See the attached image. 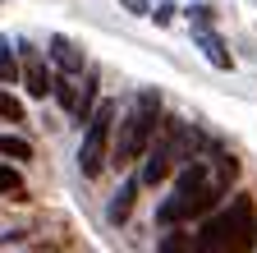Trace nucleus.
<instances>
[{"label": "nucleus", "mask_w": 257, "mask_h": 253, "mask_svg": "<svg viewBox=\"0 0 257 253\" xmlns=\"http://www.w3.org/2000/svg\"><path fill=\"white\" fill-rule=\"evenodd\" d=\"M216 198H220V184L211 180L207 161H184V171L175 180V194L156 207V221L161 226H179L188 216H207L216 207Z\"/></svg>", "instance_id": "obj_1"}, {"label": "nucleus", "mask_w": 257, "mask_h": 253, "mask_svg": "<svg viewBox=\"0 0 257 253\" xmlns=\"http://www.w3.org/2000/svg\"><path fill=\"white\" fill-rule=\"evenodd\" d=\"M156 115H161V97H156V92H143L138 106L128 111V115L115 124V134H110V161H115V166L143 161V152H147L152 138H156Z\"/></svg>", "instance_id": "obj_2"}, {"label": "nucleus", "mask_w": 257, "mask_h": 253, "mask_svg": "<svg viewBox=\"0 0 257 253\" xmlns=\"http://www.w3.org/2000/svg\"><path fill=\"white\" fill-rule=\"evenodd\" d=\"M115 115H119V106H115V102H101V106H92V115L83 120V124H87V134H83V147H78V171H83L87 180H96V175H101L106 156H110Z\"/></svg>", "instance_id": "obj_3"}, {"label": "nucleus", "mask_w": 257, "mask_h": 253, "mask_svg": "<svg viewBox=\"0 0 257 253\" xmlns=\"http://www.w3.org/2000/svg\"><path fill=\"white\" fill-rule=\"evenodd\" d=\"M220 226H225V253H248L257 244V207H252V198L239 194L220 212Z\"/></svg>", "instance_id": "obj_4"}, {"label": "nucleus", "mask_w": 257, "mask_h": 253, "mask_svg": "<svg viewBox=\"0 0 257 253\" xmlns=\"http://www.w3.org/2000/svg\"><path fill=\"white\" fill-rule=\"evenodd\" d=\"M19 78L28 83V97H46V92H51V74H46L42 55L32 51V46H23V65H19Z\"/></svg>", "instance_id": "obj_5"}, {"label": "nucleus", "mask_w": 257, "mask_h": 253, "mask_svg": "<svg viewBox=\"0 0 257 253\" xmlns=\"http://www.w3.org/2000/svg\"><path fill=\"white\" fill-rule=\"evenodd\" d=\"M188 253H225V226H220V212L202 221V230L193 235V248Z\"/></svg>", "instance_id": "obj_6"}, {"label": "nucleus", "mask_w": 257, "mask_h": 253, "mask_svg": "<svg viewBox=\"0 0 257 253\" xmlns=\"http://www.w3.org/2000/svg\"><path fill=\"white\" fill-rule=\"evenodd\" d=\"M51 60L60 65V74H64V78L83 69V51H78V46H74L69 37H51Z\"/></svg>", "instance_id": "obj_7"}, {"label": "nucleus", "mask_w": 257, "mask_h": 253, "mask_svg": "<svg viewBox=\"0 0 257 253\" xmlns=\"http://www.w3.org/2000/svg\"><path fill=\"white\" fill-rule=\"evenodd\" d=\"M198 46L207 51V60L216 69H234V60H230V51H225V42L216 37V33H207V28H198Z\"/></svg>", "instance_id": "obj_8"}, {"label": "nucleus", "mask_w": 257, "mask_h": 253, "mask_svg": "<svg viewBox=\"0 0 257 253\" xmlns=\"http://www.w3.org/2000/svg\"><path fill=\"white\" fill-rule=\"evenodd\" d=\"M134 198H138V180H128L124 189H119V194L110 198V221H115V226H119V221H128V212H134Z\"/></svg>", "instance_id": "obj_9"}, {"label": "nucleus", "mask_w": 257, "mask_h": 253, "mask_svg": "<svg viewBox=\"0 0 257 253\" xmlns=\"http://www.w3.org/2000/svg\"><path fill=\"white\" fill-rule=\"evenodd\" d=\"M0 156H10V161H32V143L14 138V134H0Z\"/></svg>", "instance_id": "obj_10"}, {"label": "nucleus", "mask_w": 257, "mask_h": 253, "mask_svg": "<svg viewBox=\"0 0 257 253\" xmlns=\"http://www.w3.org/2000/svg\"><path fill=\"white\" fill-rule=\"evenodd\" d=\"M92 106H96V78H87V83L78 88V102H74V111H69V115H74V120H87V115H92Z\"/></svg>", "instance_id": "obj_11"}, {"label": "nucleus", "mask_w": 257, "mask_h": 253, "mask_svg": "<svg viewBox=\"0 0 257 253\" xmlns=\"http://www.w3.org/2000/svg\"><path fill=\"white\" fill-rule=\"evenodd\" d=\"M51 92H55V102H60L64 111H74V102H78V88H74L69 78H51Z\"/></svg>", "instance_id": "obj_12"}, {"label": "nucleus", "mask_w": 257, "mask_h": 253, "mask_svg": "<svg viewBox=\"0 0 257 253\" xmlns=\"http://www.w3.org/2000/svg\"><path fill=\"white\" fill-rule=\"evenodd\" d=\"M0 194H5V198H19L23 194V175L14 166H0Z\"/></svg>", "instance_id": "obj_13"}, {"label": "nucleus", "mask_w": 257, "mask_h": 253, "mask_svg": "<svg viewBox=\"0 0 257 253\" xmlns=\"http://www.w3.org/2000/svg\"><path fill=\"white\" fill-rule=\"evenodd\" d=\"M19 78V60L10 51V42H0V83H14Z\"/></svg>", "instance_id": "obj_14"}, {"label": "nucleus", "mask_w": 257, "mask_h": 253, "mask_svg": "<svg viewBox=\"0 0 257 253\" xmlns=\"http://www.w3.org/2000/svg\"><path fill=\"white\" fill-rule=\"evenodd\" d=\"M193 248V235H184V230H170L166 239H161V248L156 253H188Z\"/></svg>", "instance_id": "obj_15"}, {"label": "nucleus", "mask_w": 257, "mask_h": 253, "mask_svg": "<svg viewBox=\"0 0 257 253\" xmlns=\"http://www.w3.org/2000/svg\"><path fill=\"white\" fill-rule=\"evenodd\" d=\"M188 14H193V23H198V28H207V23H211V5H193Z\"/></svg>", "instance_id": "obj_16"}, {"label": "nucleus", "mask_w": 257, "mask_h": 253, "mask_svg": "<svg viewBox=\"0 0 257 253\" xmlns=\"http://www.w3.org/2000/svg\"><path fill=\"white\" fill-rule=\"evenodd\" d=\"M152 19H156V23H170V19H175V5H161V10H156Z\"/></svg>", "instance_id": "obj_17"}, {"label": "nucleus", "mask_w": 257, "mask_h": 253, "mask_svg": "<svg viewBox=\"0 0 257 253\" xmlns=\"http://www.w3.org/2000/svg\"><path fill=\"white\" fill-rule=\"evenodd\" d=\"M124 10H134V14H147V0H119Z\"/></svg>", "instance_id": "obj_18"}]
</instances>
